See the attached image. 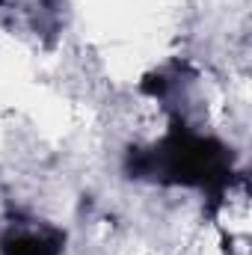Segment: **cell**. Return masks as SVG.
Segmentation results:
<instances>
[{
  "instance_id": "6da1fadb",
  "label": "cell",
  "mask_w": 252,
  "mask_h": 255,
  "mask_svg": "<svg viewBox=\"0 0 252 255\" xmlns=\"http://www.w3.org/2000/svg\"><path fill=\"white\" fill-rule=\"evenodd\" d=\"M133 172L154 175L160 181H175V184L214 187V184L226 181L229 157H226V148L220 142L205 139V136H193L187 130H175L157 148L145 151L133 163Z\"/></svg>"
},
{
  "instance_id": "7a4b0ae2",
  "label": "cell",
  "mask_w": 252,
  "mask_h": 255,
  "mask_svg": "<svg viewBox=\"0 0 252 255\" xmlns=\"http://www.w3.org/2000/svg\"><path fill=\"white\" fill-rule=\"evenodd\" d=\"M63 235L48 226H12L0 238L3 255H60Z\"/></svg>"
}]
</instances>
